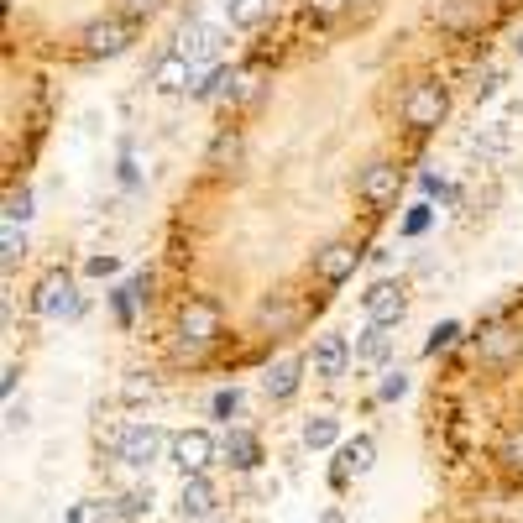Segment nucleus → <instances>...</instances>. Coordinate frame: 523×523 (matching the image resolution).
Returning a JSON list of instances; mask_svg holds the SVG:
<instances>
[{"instance_id": "obj_27", "label": "nucleus", "mask_w": 523, "mask_h": 523, "mask_svg": "<svg viewBox=\"0 0 523 523\" xmlns=\"http://www.w3.org/2000/svg\"><path fill=\"white\" fill-rule=\"evenodd\" d=\"M142 513H152V487H136V492H126L121 497V508H116V518H142Z\"/></svg>"}, {"instance_id": "obj_20", "label": "nucleus", "mask_w": 523, "mask_h": 523, "mask_svg": "<svg viewBox=\"0 0 523 523\" xmlns=\"http://www.w3.org/2000/svg\"><path fill=\"white\" fill-rule=\"evenodd\" d=\"M340 440V419L335 414H309L304 419V445L309 450H330Z\"/></svg>"}, {"instance_id": "obj_11", "label": "nucleus", "mask_w": 523, "mask_h": 523, "mask_svg": "<svg viewBox=\"0 0 523 523\" xmlns=\"http://www.w3.org/2000/svg\"><path fill=\"white\" fill-rule=\"evenodd\" d=\"M304 367H309V361H299V356L272 361V367H267V377H262V393H267L272 403L293 398V393H299V382H304Z\"/></svg>"}, {"instance_id": "obj_37", "label": "nucleus", "mask_w": 523, "mask_h": 523, "mask_svg": "<svg viewBox=\"0 0 523 523\" xmlns=\"http://www.w3.org/2000/svg\"><path fill=\"white\" fill-rule=\"evenodd\" d=\"M16 377H21V372H16V361H11V367H6V377H0V393H6V398L16 393Z\"/></svg>"}, {"instance_id": "obj_6", "label": "nucleus", "mask_w": 523, "mask_h": 523, "mask_svg": "<svg viewBox=\"0 0 523 523\" xmlns=\"http://www.w3.org/2000/svg\"><path fill=\"white\" fill-rule=\"evenodd\" d=\"M361 257H367V252H361L356 241H346V236H340V241H325L320 252H314L309 272H314V278H320L325 288H340V283H346L351 272L361 267Z\"/></svg>"}, {"instance_id": "obj_19", "label": "nucleus", "mask_w": 523, "mask_h": 523, "mask_svg": "<svg viewBox=\"0 0 523 523\" xmlns=\"http://www.w3.org/2000/svg\"><path fill=\"white\" fill-rule=\"evenodd\" d=\"M388 351H393V335L382 330V325H367V330L356 335V361H367V367H382Z\"/></svg>"}, {"instance_id": "obj_32", "label": "nucleus", "mask_w": 523, "mask_h": 523, "mask_svg": "<svg viewBox=\"0 0 523 523\" xmlns=\"http://www.w3.org/2000/svg\"><path fill=\"white\" fill-rule=\"evenodd\" d=\"M32 215V194L27 189H21V194H11L6 199V225H16V220H27Z\"/></svg>"}, {"instance_id": "obj_9", "label": "nucleus", "mask_w": 523, "mask_h": 523, "mask_svg": "<svg viewBox=\"0 0 523 523\" xmlns=\"http://www.w3.org/2000/svg\"><path fill=\"white\" fill-rule=\"evenodd\" d=\"M309 367L320 382H335V377H346L351 367V340L346 335H320L314 340V351H309Z\"/></svg>"}, {"instance_id": "obj_28", "label": "nucleus", "mask_w": 523, "mask_h": 523, "mask_svg": "<svg viewBox=\"0 0 523 523\" xmlns=\"http://www.w3.org/2000/svg\"><path fill=\"white\" fill-rule=\"evenodd\" d=\"M116 11H121L126 21H136V27H142L147 16H157V11H163V0H116Z\"/></svg>"}, {"instance_id": "obj_30", "label": "nucleus", "mask_w": 523, "mask_h": 523, "mask_svg": "<svg viewBox=\"0 0 523 523\" xmlns=\"http://www.w3.org/2000/svg\"><path fill=\"white\" fill-rule=\"evenodd\" d=\"M110 309H116V320H121V325H131V309H136V293H131V283L110 288Z\"/></svg>"}, {"instance_id": "obj_39", "label": "nucleus", "mask_w": 523, "mask_h": 523, "mask_svg": "<svg viewBox=\"0 0 523 523\" xmlns=\"http://www.w3.org/2000/svg\"><path fill=\"white\" fill-rule=\"evenodd\" d=\"M513 48H518V58H523V32H518V42H513Z\"/></svg>"}, {"instance_id": "obj_1", "label": "nucleus", "mask_w": 523, "mask_h": 523, "mask_svg": "<svg viewBox=\"0 0 523 523\" xmlns=\"http://www.w3.org/2000/svg\"><path fill=\"white\" fill-rule=\"evenodd\" d=\"M220 335H225L220 304L215 299H189L184 314H178V346H184V356H204Z\"/></svg>"}, {"instance_id": "obj_33", "label": "nucleus", "mask_w": 523, "mask_h": 523, "mask_svg": "<svg viewBox=\"0 0 523 523\" xmlns=\"http://www.w3.org/2000/svg\"><path fill=\"white\" fill-rule=\"evenodd\" d=\"M346 6H351V0H304V11H309V16H320V21L340 16V11H346Z\"/></svg>"}, {"instance_id": "obj_4", "label": "nucleus", "mask_w": 523, "mask_h": 523, "mask_svg": "<svg viewBox=\"0 0 523 523\" xmlns=\"http://www.w3.org/2000/svg\"><path fill=\"white\" fill-rule=\"evenodd\" d=\"M79 42H84L89 58H116V53H126L136 42V21H126V16H95L79 32Z\"/></svg>"}, {"instance_id": "obj_24", "label": "nucleus", "mask_w": 523, "mask_h": 523, "mask_svg": "<svg viewBox=\"0 0 523 523\" xmlns=\"http://www.w3.org/2000/svg\"><path fill=\"white\" fill-rule=\"evenodd\" d=\"M497 461H503L508 471H523V424L508 429V435L497 440Z\"/></svg>"}, {"instance_id": "obj_13", "label": "nucleus", "mask_w": 523, "mask_h": 523, "mask_svg": "<svg viewBox=\"0 0 523 523\" xmlns=\"http://www.w3.org/2000/svg\"><path fill=\"white\" fill-rule=\"evenodd\" d=\"M257 325H262V330H272V335L299 330V304H293L288 293H267V299L257 304Z\"/></svg>"}, {"instance_id": "obj_3", "label": "nucleus", "mask_w": 523, "mask_h": 523, "mask_svg": "<svg viewBox=\"0 0 523 523\" xmlns=\"http://www.w3.org/2000/svg\"><path fill=\"white\" fill-rule=\"evenodd\" d=\"M445 110H450L445 84L440 79H419V84H408V95L398 100V121L408 131H435L445 121Z\"/></svg>"}, {"instance_id": "obj_22", "label": "nucleus", "mask_w": 523, "mask_h": 523, "mask_svg": "<svg viewBox=\"0 0 523 523\" xmlns=\"http://www.w3.org/2000/svg\"><path fill=\"white\" fill-rule=\"evenodd\" d=\"M267 11H272V0H231V6H225V21L246 32V27H262Z\"/></svg>"}, {"instance_id": "obj_10", "label": "nucleus", "mask_w": 523, "mask_h": 523, "mask_svg": "<svg viewBox=\"0 0 523 523\" xmlns=\"http://www.w3.org/2000/svg\"><path fill=\"white\" fill-rule=\"evenodd\" d=\"M372 456H377L372 435H356V440H346V445H340V456H335V466H330V487L340 492V487L351 482V476L372 471Z\"/></svg>"}, {"instance_id": "obj_25", "label": "nucleus", "mask_w": 523, "mask_h": 523, "mask_svg": "<svg viewBox=\"0 0 523 523\" xmlns=\"http://www.w3.org/2000/svg\"><path fill=\"white\" fill-rule=\"evenodd\" d=\"M461 340V325L456 320H440L435 330H429V340H424V356H440V351H450Z\"/></svg>"}, {"instance_id": "obj_35", "label": "nucleus", "mask_w": 523, "mask_h": 523, "mask_svg": "<svg viewBox=\"0 0 523 523\" xmlns=\"http://www.w3.org/2000/svg\"><path fill=\"white\" fill-rule=\"evenodd\" d=\"M116 267H121V262L110 257V252H105V257H89V262H84V272H89V278H110V272H116Z\"/></svg>"}, {"instance_id": "obj_21", "label": "nucleus", "mask_w": 523, "mask_h": 523, "mask_svg": "<svg viewBox=\"0 0 523 523\" xmlns=\"http://www.w3.org/2000/svg\"><path fill=\"white\" fill-rule=\"evenodd\" d=\"M476 16H482V6H476V0H440V6H435V21H440V27H450V32L471 27Z\"/></svg>"}, {"instance_id": "obj_38", "label": "nucleus", "mask_w": 523, "mask_h": 523, "mask_svg": "<svg viewBox=\"0 0 523 523\" xmlns=\"http://www.w3.org/2000/svg\"><path fill=\"white\" fill-rule=\"evenodd\" d=\"M320 523H346V518H340V508H325V513H320Z\"/></svg>"}, {"instance_id": "obj_15", "label": "nucleus", "mask_w": 523, "mask_h": 523, "mask_svg": "<svg viewBox=\"0 0 523 523\" xmlns=\"http://www.w3.org/2000/svg\"><path fill=\"white\" fill-rule=\"evenodd\" d=\"M220 48H225L220 27H204V21H189L184 27V58L189 63H210V58H220Z\"/></svg>"}, {"instance_id": "obj_34", "label": "nucleus", "mask_w": 523, "mask_h": 523, "mask_svg": "<svg viewBox=\"0 0 523 523\" xmlns=\"http://www.w3.org/2000/svg\"><path fill=\"white\" fill-rule=\"evenodd\" d=\"M147 393H152V377H147V372H131V382H126V398H131V403H142Z\"/></svg>"}, {"instance_id": "obj_8", "label": "nucleus", "mask_w": 523, "mask_h": 523, "mask_svg": "<svg viewBox=\"0 0 523 523\" xmlns=\"http://www.w3.org/2000/svg\"><path fill=\"white\" fill-rule=\"evenodd\" d=\"M168 450H173V466L184 471V476H204V466L220 456V445H215L210 429H178Z\"/></svg>"}, {"instance_id": "obj_26", "label": "nucleus", "mask_w": 523, "mask_h": 523, "mask_svg": "<svg viewBox=\"0 0 523 523\" xmlns=\"http://www.w3.org/2000/svg\"><path fill=\"white\" fill-rule=\"evenodd\" d=\"M241 414V388H220L215 398H210V419H220V424H231Z\"/></svg>"}, {"instance_id": "obj_7", "label": "nucleus", "mask_w": 523, "mask_h": 523, "mask_svg": "<svg viewBox=\"0 0 523 523\" xmlns=\"http://www.w3.org/2000/svg\"><path fill=\"white\" fill-rule=\"evenodd\" d=\"M361 309H367V325L393 330L403 314H408V293H403V283H393V278H377L367 293H361Z\"/></svg>"}, {"instance_id": "obj_5", "label": "nucleus", "mask_w": 523, "mask_h": 523, "mask_svg": "<svg viewBox=\"0 0 523 523\" xmlns=\"http://www.w3.org/2000/svg\"><path fill=\"white\" fill-rule=\"evenodd\" d=\"M163 445H173V440H168L163 429H157V424L147 419V424H126V429H121V440H116V456H121L131 471H147L157 456H163Z\"/></svg>"}, {"instance_id": "obj_29", "label": "nucleus", "mask_w": 523, "mask_h": 523, "mask_svg": "<svg viewBox=\"0 0 523 523\" xmlns=\"http://www.w3.org/2000/svg\"><path fill=\"white\" fill-rule=\"evenodd\" d=\"M408 393V372L403 367H393L388 377H382V388H377V403H398Z\"/></svg>"}, {"instance_id": "obj_23", "label": "nucleus", "mask_w": 523, "mask_h": 523, "mask_svg": "<svg viewBox=\"0 0 523 523\" xmlns=\"http://www.w3.org/2000/svg\"><path fill=\"white\" fill-rule=\"evenodd\" d=\"M429 220H435V204H429V199H419V204H408V215H403V225H398V231H403L408 241H414V236H424V231H429Z\"/></svg>"}, {"instance_id": "obj_31", "label": "nucleus", "mask_w": 523, "mask_h": 523, "mask_svg": "<svg viewBox=\"0 0 523 523\" xmlns=\"http://www.w3.org/2000/svg\"><path fill=\"white\" fill-rule=\"evenodd\" d=\"M236 152H241V142H236L231 131H220V136H215V147H210V163H225V157L236 163Z\"/></svg>"}, {"instance_id": "obj_2", "label": "nucleus", "mask_w": 523, "mask_h": 523, "mask_svg": "<svg viewBox=\"0 0 523 523\" xmlns=\"http://www.w3.org/2000/svg\"><path fill=\"white\" fill-rule=\"evenodd\" d=\"M398 189H403V168L393 163V157H372V163L356 173V204H361V210H372V215L393 210Z\"/></svg>"}, {"instance_id": "obj_12", "label": "nucleus", "mask_w": 523, "mask_h": 523, "mask_svg": "<svg viewBox=\"0 0 523 523\" xmlns=\"http://www.w3.org/2000/svg\"><path fill=\"white\" fill-rule=\"evenodd\" d=\"M220 456H225L231 471H257L262 466V440L252 435V429H231L225 445H220Z\"/></svg>"}, {"instance_id": "obj_17", "label": "nucleus", "mask_w": 523, "mask_h": 523, "mask_svg": "<svg viewBox=\"0 0 523 523\" xmlns=\"http://www.w3.org/2000/svg\"><path fill=\"white\" fill-rule=\"evenodd\" d=\"M37 309H42V314H79L74 283H68L63 272H58V278H48V283H42V293H37Z\"/></svg>"}, {"instance_id": "obj_36", "label": "nucleus", "mask_w": 523, "mask_h": 523, "mask_svg": "<svg viewBox=\"0 0 523 523\" xmlns=\"http://www.w3.org/2000/svg\"><path fill=\"white\" fill-rule=\"evenodd\" d=\"M21 424H27V403H11L6 408V429H21Z\"/></svg>"}, {"instance_id": "obj_16", "label": "nucleus", "mask_w": 523, "mask_h": 523, "mask_svg": "<svg viewBox=\"0 0 523 523\" xmlns=\"http://www.w3.org/2000/svg\"><path fill=\"white\" fill-rule=\"evenodd\" d=\"M189 79H194V63L184 58V48H168L163 58L152 63V84L157 89H184Z\"/></svg>"}, {"instance_id": "obj_18", "label": "nucleus", "mask_w": 523, "mask_h": 523, "mask_svg": "<svg viewBox=\"0 0 523 523\" xmlns=\"http://www.w3.org/2000/svg\"><path fill=\"white\" fill-rule=\"evenodd\" d=\"M476 351H482V361H513L523 351V335L518 330H476Z\"/></svg>"}, {"instance_id": "obj_14", "label": "nucleus", "mask_w": 523, "mask_h": 523, "mask_svg": "<svg viewBox=\"0 0 523 523\" xmlns=\"http://www.w3.org/2000/svg\"><path fill=\"white\" fill-rule=\"evenodd\" d=\"M178 513L194 518V523L215 513V482H210V476H184V492H178Z\"/></svg>"}]
</instances>
